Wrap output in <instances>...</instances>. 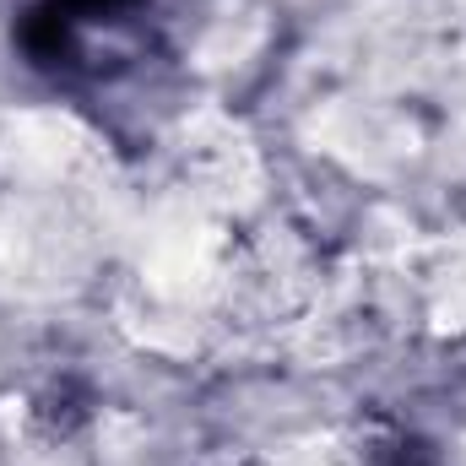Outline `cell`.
Returning a JSON list of instances; mask_svg holds the SVG:
<instances>
[{
    "mask_svg": "<svg viewBox=\"0 0 466 466\" xmlns=\"http://www.w3.org/2000/svg\"><path fill=\"white\" fill-rule=\"evenodd\" d=\"M233 466H401V451L380 429L342 423V429H309V434L277 440Z\"/></svg>",
    "mask_w": 466,
    "mask_h": 466,
    "instance_id": "cell-3",
    "label": "cell"
},
{
    "mask_svg": "<svg viewBox=\"0 0 466 466\" xmlns=\"http://www.w3.org/2000/svg\"><path fill=\"white\" fill-rule=\"evenodd\" d=\"M233 271H238V244H233L223 212L207 201V190H185L179 201H163L136 244V293L152 309V320L168 326H201L212 309L228 299Z\"/></svg>",
    "mask_w": 466,
    "mask_h": 466,
    "instance_id": "cell-2",
    "label": "cell"
},
{
    "mask_svg": "<svg viewBox=\"0 0 466 466\" xmlns=\"http://www.w3.org/2000/svg\"><path fill=\"white\" fill-rule=\"evenodd\" d=\"M98 168L60 119H22L0 147V277L49 282L93 249Z\"/></svg>",
    "mask_w": 466,
    "mask_h": 466,
    "instance_id": "cell-1",
    "label": "cell"
}]
</instances>
